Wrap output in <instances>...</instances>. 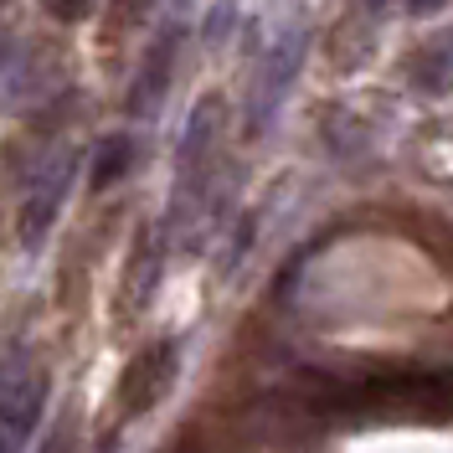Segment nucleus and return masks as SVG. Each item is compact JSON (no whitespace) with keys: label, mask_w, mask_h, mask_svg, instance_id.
Instances as JSON below:
<instances>
[{"label":"nucleus","mask_w":453,"mask_h":453,"mask_svg":"<svg viewBox=\"0 0 453 453\" xmlns=\"http://www.w3.org/2000/svg\"><path fill=\"white\" fill-rule=\"evenodd\" d=\"M73 175H78V155L73 150H52V155L36 160V170L27 180V196H21V217H16L21 248H42L47 242L57 211H62V201L73 191Z\"/></svg>","instance_id":"nucleus-1"},{"label":"nucleus","mask_w":453,"mask_h":453,"mask_svg":"<svg viewBox=\"0 0 453 453\" xmlns=\"http://www.w3.org/2000/svg\"><path fill=\"white\" fill-rule=\"evenodd\" d=\"M299 62H304V31H283L279 42L263 52L253 73V88H248V134H268L273 129V119L283 109V93L294 88L299 78Z\"/></svg>","instance_id":"nucleus-2"},{"label":"nucleus","mask_w":453,"mask_h":453,"mask_svg":"<svg viewBox=\"0 0 453 453\" xmlns=\"http://www.w3.org/2000/svg\"><path fill=\"white\" fill-rule=\"evenodd\" d=\"M175 371H180V345L175 340H155L150 350H140L124 381H119V412L124 418H144L160 396L175 387Z\"/></svg>","instance_id":"nucleus-3"},{"label":"nucleus","mask_w":453,"mask_h":453,"mask_svg":"<svg viewBox=\"0 0 453 453\" xmlns=\"http://www.w3.org/2000/svg\"><path fill=\"white\" fill-rule=\"evenodd\" d=\"M47 407V376L42 371H11L0 381V453H21Z\"/></svg>","instance_id":"nucleus-4"},{"label":"nucleus","mask_w":453,"mask_h":453,"mask_svg":"<svg viewBox=\"0 0 453 453\" xmlns=\"http://www.w3.org/2000/svg\"><path fill=\"white\" fill-rule=\"evenodd\" d=\"M175 52H180V31L165 27L155 42H150V52L140 57V73L129 78V93H124V109L134 113V119H150V113L160 109V98L170 93V67H175Z\"/></svg>","instance_id":"nucleus-5"},{"label":"nucleus","mask_w":453,"mask_h":453,"mask_svg":"<svg viewBox=\"0 0 453 453\" xmlns=\"http://www.w3.org/2000/svg\"><path fill=\"white\" fill-rule=\"evenodd\" d=\"M160 273H165V237L155 226H140V242L129 248V263H124V294H119V304L129 314H140L160 294Z\"/></svg>","instance_id":"nucleus-6"},{"label":"nucleus","mask_w":453,"mask_h":453,"mask_svg":"<svg viewBox=\"0 0 453 453\" xmlns=\"http://www.w3.org/2000/svg\"><path fill=\"white\" fill-rule=\"evenodd\" d=\"M407 83L427 93V98H443L453 93V27L433 31L418 52L407 57Z\"/></svg>","instance_id":"nucleus-7"},{"label":"nucleus","mask_w":453,"mask_h":453,"mask_svg":"<svg viewBox=\"0 0 453 453\" xmlns=\"http://www.w3.org/2000/svg\"><path fill=\"white\" fill-rule=\"evenodd\" d=\"M129 165H134V140L129 134H104L93 144V155H88V186L104 191L119 175H129Z\"/></svg>","instance_id":"nucleus-8"},{"label":"nucleus","mask_w":453,"mask_h":453,"mask_svg":"<svg viewBox=\"0 0 453 453\" xmlns=\"http://www.w3.org/2000/svg\"><path fill=\"white\" fill-rule=\"evenodd\" d=\"M42 5H47V16H52V21H83L98 0H42Z\"/></svg>","instance_id":"nucleus-9"},{"label":"nucleus","mask_w":453,"mask_h":453,"mask_svg":"<svg viewBox=\"0 0 453 453\" xmlns=\"http://www.w3.org/2000/svg\"><path fill=\"white\" fill-rule=\"evenodd\" d=\"M412 16H438V11H449V0H402Z\"/></svg>","instance_id":"nucleus-10"},{"label":"nucleus","mask_w":453,"mask_h":453,"mask_svg":"<svg viewBox=\"0 0 453 453\" xmlns=\"http://www.w3.org/2000/svg\"><path fill=\"white\" fill-rule=\"evenodd\" d=\"M356 5H361V11H366V16H381V11H387V5H392V0H356Z\"/></svg>","instance_id":"nucleus-11"}]
</instances>
